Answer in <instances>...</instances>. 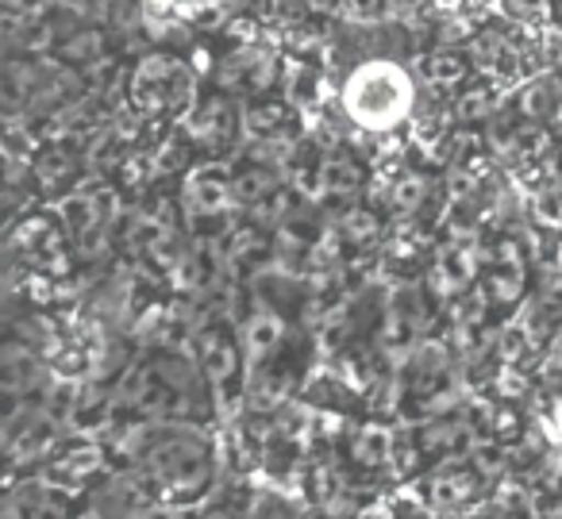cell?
<instances>
[{
	"label": "cell",
	"instance_id": "cell-8",
	"mask_svg": "<svg viewBox=\"0 0 562 519\" xmlns=\"http://www.w3.org/2000/svg\"><path fill=\"white\" fill-rule=\"evenodd\" d=\"M232 193L239 204L258 208V204L278 193V170H273V166H250V170H243L239 178L232 181Z\"/></svg>",
	"mask_w": 562,
	"mask_h": 519
},
{
	"label": "cell",
	"instance_id": "cell-20",
	"mask_svg": "<svg viewBox=\"0 0 562 519\" xmlns=\"http://www.w3.org/2000/svg\"><path fill=\"white\" fill-rule=\"evenodd\" d=\"M524 112L528 116H536V120H543V116H554V89L551 86H531L528 93H524Z\"/></svg>",
	"mask_w": 562,
	"mask_h": 519
},
{
	"label": "cell",
	"instance_id": "cell-27",
	"mask_svg": "<svg viewBox=\"0 0 562 519\" xmlns=\"http://www.w3.org/2000/svg\"><path fill=\"white\" fill-rule=\"evenodd\" d=\"M201 519H232V516H227V511H220V508H212V511H204Z\"/></svg>",
	"mask_w": 562,
	"mask_h": 519
},
{
	"label": "cell",
	"instance_id": "cell-28",
	"mask_svg": "<svg viewBox=\"0 0 562 519\" xmlns=\"http://www.w3.org/2000/svg\"><path fill=\"white\" fill-rule=\"evenodd\" d=\"M89 519H109V516H101V511H93V516H89Z\"/></svg>",
	"mask_w": 562,
	"mask_h": 519
},
{
	"label": "cell",
	"instance_id": "cell-4",
	"mask_svg": "<svg viewBox=\"0 0 562 519\" xmlns=\"http://www.w3.org/2000/svg\"><path fill=\"white\" fill-rule=\"evenodd\" d=\"M477 473L470 470H462V465H443V470H436L428 477V504L431 508H439V511H454V508H462V504L470 500V496L477 493Z\"/></svg>",
	"mask_w": 562,
	"mask_h": 519
},
{
	"label": "cell",
	"instance_id": "cell-15",
	"mask_svg": "<svg viewBox=\"0 0 562 519\" xmlns=\"http://www.w3.org/2000/svg\"><path fill=\"white\" fill-rule=\"evenodd\" d=\"M428 201V178L424 173H401L397 185H393V204L401 212H416Z\"/></svg>",
	"mask_w": 562,
	"mask_h": 519
},
{
	"label": "cell",
	"instance_id": "cell-17",
	"mask_svg": "<svg viewBox=\"0 0 562 519\" xmlns=\"http://www.w3.org/2000/svg\"><path fill=\"white\" fill-rule=\"evenodd\" d=\"M339 227H344V235L351 242H370L378 239V216L370 208H362V204H355V208L344 212V219H339Z\"/></svg>",
	"mask_w": 562,
	"mask_h": 519
},
{
	"label": "cell",
	"instance_id": "cell-18",
	"mask_svg": "<svg viewBox=\"0 0 562 519\" xmlns=\"http://www.w3.org/2000/svg\"><path fill=\"white\" fill-rule=\"evenodd\" d=\"M470 470L477 473V477H501L505 473V450L493 447V442H477L474 454H470Z\"/></svg>",
	"mask_w": 562,
	"mask_h": 519
},
{
	"label": "cell",
	"instance_id": "cell-1",
	"mask_svg": "<svg viewBox=\"0 0 562 519\" xmlns=\"http://www.w3.org/2000/svg\"><path fill=\"white\" fill-rule=\"evenodd\" d=\"M135 473L150 493L196 496L212 481V442L186 424H143L127 439Z\"/></svg>",
	"mask_w": 562,
	"mask_h": 519
},
{
	"label": "cell",
	"instance_id": "cell-12",
	"mask_svg": "<svg viewBox=\"0 0 562 519\" xmlns=\"http://www.w3.org/2000/svg\"><path fill=\"white\" fill-rule=\"evenodd\" d=\"M351 450H355V458H359L362 465H370V470H374V465H382V462H390V458H393V435L385 431L382 424H367L359 435H355Z\"/></svg>",
	"mask_w": 562,
	"mask_h": 519
},
{
	"label": "cell",
	"instance_id": "cell-2",
	"mask_svg": "<svg viewBox=\"0 0 562 519\" xmlns=\"http://www.w3.org/2000/svg\"><path fill=\"white\" fill-rule=\"evenodd\" d=\"M344 112L362 132H393L416 112V81L393 58H370L344 81Z\"/></svg>",
	"mask_w": 562,
	"mask_h": 519
},
{
	"label": "cell",
	"instance_id": "cell-11",
	"mask_svg": "<svg viewBox=\"0 0 562 519\" xmlns=\"http://www.w3.org/2000/svg\"><path fill=\"white\" fill-rule=\"evenodd\" d=\"M470 278V258L462 255L459 247H443L436 258V266H431V281H436L439 293H454V289H462Z\"/></svg>",
	"mask_w": 562,
	"mask_h": 519
},
{
	"label": "cell",
	"instance_id": "cell-3",
	"mask_svg": "<svg viewBox=\"0 0 562 519\" xmlns=\"http://www.w3.org/2000/svg\"><path fill=\"white\" fill-rule=\"evenodd\" d=\"M281 335H285V324H281L278 312L266 308V304H258V308L243 319L239 342H243V354H247V362L255 365V370H258V365H266V358L278 350Z\"/></svg>",
	"mask_w": 562,
	"mask_h": 519
},
{
	"label": "cell",
	"instance_id": "cell-5",
	"mask_svg": "<svg viewBox=\"0 0 562 519\" xmlns=\"http://www.w3.org/2000/svg\"><path fill=\"white\" fill-rule=\"evenodd\" d=\"M186 196H189V212L193 216H220V212L232 204V181L216 178V170H201L189 178L186 185Z\"/></svg>",
	"mask_w": 562,
	"mask_h": 519
},
{
	"label": "cell",
	"instance_id": "cell-9",
	"mask_svg": "<svg viewBox=\"0 0 562 519\" xmlns=\"http://www.w3.org/2000/svg\"><path fill=\"white\" fill-rule=\"evenodd\" d=\"M362 189V170L347 158H324L321 162V196H355Z\"/></svg>",
	"mask_w": 562,
	"mask_h": 519
},
{
	"label": "cell",
	"instance_id": "cell-10",
	"mask_svg": "<svg viewBox=\"0 0 562 519\" xmlns=\"http://www.w3.org/2000/svg\"><path fill=\"white\" fill-rule=\"evenodd\" d=\"M74 173H78V155H74L70 147H63V143L43 150L40 162H35V178L47 189H58V185H66V181H74Z\"/></svg>",
	"mask_w": 562,
	"mask_h": 519
},
{
	"label": "cell",
	"instance_id": "cell-19",
	"mask_svg": "<svg viewBox=\"0 0 562 519\" xmlns=\"http://www.w3.org/2000/svg\"><path fill=\"white\" fill-rule=\"evenodd\" d=\"M278 124H281V104H258V109H250L247 116H243V127H247L250 135H266V139H273Z\"/></svg>",
	"mask_w": 562,
	"mask_h": 519
},
{
	"label": "cell",
	"instance_id": "cell-21",
	"mask_svg": "<svg viewBox=\"0 0 562 519\" xmlns=\"http://www.w3.org/2000/svg\"><path fill=\"white\" fill-rule=\"evenodd\" d=\"M485 112H493V93H490V89H470V93H462V101H459V116L462 120H477V116H485Z\"/></svg>",
	"mask_w": 562,
	"mask_h": 519
},
{
	"label": "cell",
	"instance_id": "cell-25",
	"mask_svg": "<svg viewBox=\"0 0 562 519\" xmlns=\"http://www.w3.org/2000/svg\"><path fill=\"white\" fill-rule=\"evenodd\" d=\"M135 519H186V516H181V508H170V504H150V508L139 511Z\"/></svg>",
	"mask_w": 562,
	"mask_h": 519
},
{
	"label": "cell",
	"instance_id": "cell-26",
	"mask_svg": "<svg viewBox=\"0 0 562 519\" xmlns=\"http://www.w3.org/2000/svg\"><path fill=\"white\" fill-rule=\"evenodd\" d=\"M551 365H554V370H562V342H559V347H554V354H551Z\"/></svg>",
	"mask_w": 562,
	"mask_h": 519
},
{
	"label": "cell",
	"instance_id": "cell-23",
	"mask_svg": "<svg viewBox=\"0 0 562 519\" xmlns=\"http://www.w3.org/2000/svg\"><path fill=\"white\" fill-rule=\"evenodd\" d=\"M524 350H528V331H524V327H505V335H501V358L516 362Z\"/></svg>",
	"mask_w": 562,
	"mask_h": 519
},
{
	"label": "cell",
	"instance_id": "cell-14",
	"mask_svg": "<svg viewBox=\"0 0 562 519\" xmlns=\"http://www.w3.org/2000/svg\"><path fill=\"white\" fill-rule=\"evenodd\" d=\"M420 70H424V78L436 81V86H454V81H462V74H467V63H462V55H454V50H431L420 63Z\"/></svg>",
	"mask_w": 562,
	"mask_h": 519
},
{
	"label": "cell",
	"instance_id": "cell-16",
	"mask_svg": "<svg viewBox=\"0 0 562 519\" xmlns=\"http://www.w3.org/2000/svg\"><path fill=\"white\" fill-rule=\"evenodd\" d=\"M97 450L93 447H78V450H66L63 458L55 462V477H63V481H81L86 473H93L97 470Z\"/></svg>",
	"mask_w": 562,
	"mask_h": 519
},
{
	"label": "cell",
	"instance_id": "cell-7",
	"mask_svg": "<svg viewBox=\"0 0 562 519\" xmlns=\"http://www.w3.org/2000/svg\"><path fill=\"white\" fill-rule=\"evenodd\" d=\"M285 388H290V373L273 370V365H258L255 377H250V385H247L250 408H258V411L278 408V404L285 400Z\"/></svg>",
	"mask_w": 562,
	"mask_h": 519
},
{
	"label": "cell",
	"instance_id": "cell-13",
	"mask_svg": "<svg viewBox=\"0 0 562 519\" xmlns=\"http://www.w3.org/2000/svg\"><path fill=\"white\" fill-rule=\"evenodd\" d=\"M101 55H104V35L93 32V27H78V32L58 43V58L63 63H97Z\"/></svg>",
	"mask_w": 562,
	"mask_h": 519
},
{
	"label": "cell",
	"instance_id": "cell-6",
	"mask_svg": "<svg viewBox=\"0 0 562 519\" xmlns=\"http://www.w3.org/2000/svg\"><path fill=\"white\" fill-rule=\"evenodd\" d=\"M4 519H66V504L47 485H24L20 493H12Z\"/></svg>",
	"mask_w": 562,
	"mask_h": 519
},
{
	"label": "cell",
	"instance_id": "cell-24",
	"mask_svg": "<svg viewBox=\"0 0 562 519\" xmlns=\"http://www.w3.org/2000/svg\"><path fill=\"white\" fill-rule=\"evenodd\" d=\"M539 216H543L547 224H559L562 219V196H554V193L539 196Z\"/></svg>",
	"mask_w": 562,
	"mask_h": 519
},
{
	"label": "cell",
	"instance_id": "cell-22",
	"mask_svg": "<svg viewBox=\"0 0 562 519\" xmlns=\"http://www.w3.org/2000/svg\"><path fill=\"white\" fill-rule=\"evenodd\" d=\"M516 296H520V278H516V273H493L490 278V301L513 304Z\"/></svg>",
	"mask_w": 562,
	"mask_h": 519
}]
</instances>
